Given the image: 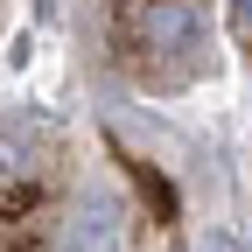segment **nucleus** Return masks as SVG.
<instances>
[{"instance_id": "obj_3", "label": "nucleus", "mask_w": 252, "mask_h": 252, "mask_svg": "<svg viewBox=\"0 0 252 252\" xmlns=\"http://www.w3.org/2000/svg\"><path fill=\"white\" fill-rule=\"evenodd\" d=\"M196 252H245V245H238L231 231H203V245H196Z\"/></svg>"}, {"instance_id": "obj_1", "label": "nucleus", "mask_w": 252, "mask_h": 252, "mask_svg": "<svg viewBox=\"0 0 252 252\" xmlns=\"http://www.w3.org/2000/svg\"><path fill=\"white\" fill-rule=\"evenodd\" d=\"M133 42L140 49H189L196 42V7L189 0H140L133 7Z\"/></svg>"}, {"instance_id": "obj_2", "label": "nucleus", "mask_w": 252, "mask_h": 252, "mask_svg": "<svg viewBox=\"0 0 252 252\" xmlns=\"http://www.w3.org/2000/svg\"><path fill=\"white\" fill-rule=\"evenodd\" d=\"M14 175H21V147H14V140H0V182H14Z\"/></svg>"}]
</instances>
